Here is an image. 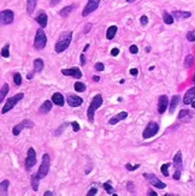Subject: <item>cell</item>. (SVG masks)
Masks as SVG:
<instances>
[{
  "label": "cell",
  "instance_id": "1",
  "mask_svg": "<svg viewBox=\"0 0 195 196\" xmlns=\"http://www.w3.org/2000/svg\"><path fill=\"white\" fill-rule=\"evenodd\" d=\"M71 40H72V31H65V33H63L59 36V39H58V41H57V44L54 46V51L57 53H63L64 51H66L68 47L70 46Z\"/></svg>",
  "mask_w": 195,
  "mask_h": 196
},
{
  "label": "cell",
  "instance_id": "2",
  "mask_svg": "<svg viewBox=\"0 0 195 196\" xmlns=\"http://www.w3.org/2000/svg\"><path fill=\"white\" fill-rule=\"evenodd\" d=\"M102 102H104V100H102V95L101 94H97L93 98L89 107H88V109H87V117H88L89 123L94 122V113H95V111H97L98 108H100L102 106Z\"/></svg>",
  "mask_w": 195,
  "mask_h": 196
},
{
  "label": "cell",
  "instance_id": "3",
  "mask_svg": "<svg viewBox=\"0 0 195 196\" xmlns=\"http://www.w3.org/2000/svg\"><path fill=\"white\" fill-rule=\"evenodd\" d=\"M46 45H47V36L45 34V30L42 28H40V29H38L35 39H34V47L38 51H41L46 47Z\"/></svg>",
  "mask_w": 195,
  "mask_h": 196
},
{
  "label": "cell",
  "instance_id": "4",
  "mask_svg": "<svg viewBox=\"0 0 195 196\" xmlns=\"http://www.w3.org/2000/svg\"><path fill=\"white\" fill-rule=\"evenodd\" d=\"M24 98V94L23 93H18L17 95H15V96H12V98L7 99L6 100V103L4 105V107H2V109H1V113L2 114H5V113H7L8 111H11L22 99Z\"/></svg>",
  "mask_w": 195,
  "mask_h": 196
},
{
  "label": "cell",
  "instance_id": "5",
  "mask_svg": "<svg viewBox=\"0 0 195 196\" xmlns=\"http://www.w3.org/2000/svg\"><path fill=\"white\" fill-rule=\"evenodd\" d=\"M49 165H51V159H49V155L48 154H44L42 155V162L36 172V175L42 179L45 178L47 175H48V171H49Z\"/></svg>",
  "mask_w": 195,
  "mask_h": 196
},
{
  "label": "cell",
  "instance_id": "6",
  "mask_svg": "<svg viewBox=\"0 0 195 196\" xmlns=\"http://www.w3.org/2000/svg\"><path fill=\"white\" fill-rule=\"evenodd\" d=\"M158 131H159V124L157 122H150V123H148L146 129L144 130L142 136H144L145 140H148L150 137H154L158 134Z\"/></svg>",
  "mask_w": 195,
  "mask_h": 196
},
{
  "label": "cell",
  "instance_id": "7",
  "mask_svg": "<svg viewBox=\"0 0 195 196\" xmlns=\"http://www.w3.org/2000/svg\"><path fill=\"white\" fill-rule=\"evenodd\" d=\"M33 126H34V123H33L30 119H24V120H22L19 124H17V125L12 129V134H13L15 136H18V135L21 134V131H22L24 128L31 129Z\"/></svg>",
  "mask_w": 195,
  "mask_h": 196
},
{
  "label": "cell",
  "instance_id": "8",
  "mask_svg": "<svg viewBox=\"0 0 195 196\" xmlns=\"http://www.w3.org/2000/svg\"><path fill=\"white\" fill-rule=\"evenodd\" d=\"M144 177L146 178L147 181H148L153 187H155V188H158V189H164V188H166V184L163 183L160 179H158V177H157L155 175H153V173H145Z\"/></svg>",
  "mask_w": 195,
  "mask_h": 196
},
{
  "label": "cell",
  "instance_id": "9",
  "mask_svg": "<svg viewBox=\"0 0 195 196\" xmlns=\"http://www.w3.org/2000/svg\"><path fill=\"white\" fill-rule=\"evenodd\" d=\"M101 0H88L87 5L84 6L83 11H82V16L83 17H87L88 15H91L92 12H94L99 7V4H100Z\"/></svg>",
  "mask_w": 195,
  "mask_h": 196
},
{
  "label": "cell",
  "instance_id": "10",
  "mask_svg": "<svg viewBox=\"0 0 195 196\" xmlns=\"http://www.w3.org/2000/svg\"><path fill=\"white\" fill-rule=\"evenodd\" d=\"M35 164H36V153H35V149L34 148H29L28 149L27 159H25V162H24V166H25L27 170H30Z\"/></svg>",
  "mask_w": 195,
  "mask_h": 196
},
{
  "label": "cell",
  "instance_id": "11",
  "mask_svg": "<svg viewBox=\"0 0 195 196\" xmlns=\"http://www.w3.org/2000/svg\"><path fill=\"white\" fill-rule=\"evenodd\" d=\"M0 18H1V23L4 25H7V24H11L13 22L15 13H13L12 10H2L0 12Z\"/></svg>",
  "mask_w": 195,
  "mask_h": 196
},
{
  "label": "cell",
  "instance_id": "12",
  "mask_svg": "<svg viewBox=\"0 0 195 196\" xmlns=\"http://www.w3.org/2000/svg\"><path fill=\"white\" fill-rule=\"evenodd\" d=\"M61 74L64 76H70V77H75V78H81L82 77V72L78 67H71V69H63Z\"/></svg>",
  "mask_w": 195,
  "mask_h": 196
},
{
  "label": "cell",
  "instance_id": "13",
  "mask_svg": "<svg viewBox=\"0 0 195 196\" xmlns=\"http://www.w3.org/2000/svg\"><path fill=\"white\" fill-rule=\"evenodd\" d=\"M167 106H169V98L166 95H160L159 101H158V112L163 114L166 111Z\"/></svg>",
  "mask_w": 195,
  "mask_h": 196
},
{
  "label": "cell",
  "instance_id": "14",
  "mask_svg": "<svg viewBox=\"0 0 195 196\" xmlns=\"http://www.w3.org/2000/svg\"><path fill=\"white\" fill-rule=\"evenodd\" d=\"M66 101H68V105H70L71 107H80L83 103V99L77 95H69Z\"/></svg>",
  "mask_w": 195,
  "mask_h": 196
},
{
  "label": "cell",
  "instance_id": "15",
  "mask_svg": "<svg viewBox=\"0 0 195 196\" xmlns=\"http://www.w3.org/2000/svg\"><path fill=\"white\" fill-rule=\"evenodd\" d=\"M127 118H128V112L123 111V112H119L118 114H116L114 117H112V118L108 120V124H110V125H114V124H117V123H119L121 120H124V119H127Z\"/></svg>",
  "mask_w": 195,
  "mask_h": 196
},
{
  "label": "cell",
  "instance_id": "16",
  "mask_svg": "<svg viewBox=\"0 0 195 196\" xmlns=\"http://www.w3.org/2000/svg\"><path fill=\"white\" fill-rule=\"evenodd\" d=\"M195 100V87H192L189 90H187V93L184 94V98H183V102L186 105H189L192 103Z\"/></svg>",
  "mask_w": 195,
  "mask_h": 196
},
{
  "label": "cell",
  "instance_id": "17",
  "mask_svg": "<svg viewBox=\"0 0 195 196\" xmlns=\"http://www.w3.org/2000/svg\"><path fill=\"white\" fill-rule=\"evenodd\" d=\"M35 21L41 25V28H46V27H47V21H48V18H47V15H46L44 11H41V12L35 17Z\"/></svg>",
  "mask_w": 195,
  "mask_h": 196
},
{
  "label": "cell",
  "instance_id": "18",
  "mask_svg": "<svg viewBox=\"0 0 195 196\" xmlns=\"http://www.w3.org/2000/svg\"><path fill=\"white\" fill-rule=\"evenodd\" d=\"M171 15L176 19H187L192 16V12H189V11H174Z\"/></svg>",
  "mask_w": 195,
  "mask_h": 196
},
{
  "label": "cell",
  "instance_id": "19",
  "mask_svg": "<svg viewBox=\"0 0 195 196\" xmlns=\"http://www.w3.org/2000/svg\"><path fill=\"white\" fill-rule=\"evenodd\" d=\"M174 167L175 170H182V153L177 152L174 156Z\"/></svg>",
  "mask_w": 195,
  "mask_h": 196
},
{
  "label": "cell",
  "instance_id": "20",
  "mask_svg": "<svg viewBox=\"0 0 195 196\" xmlns=\"http://www.w3.org/2000/svg\"><path fill=\"white\" fill-rule=\"evenodd\" d=\"M52 102H53V101L46 100V101H45V102L41 105V107L39 108V112H40L41 114H46V113H48L49 111L52 109V106H53V105H52Z\"/></svg>",
  "mask_w": 195,
  "mask_h": 196
},
{
  "label": "cell",
  "instance_id": "21",
  "mask_svg": "<svg viewBox=\"0 0 195 196\" xmlns=\"http://www.w3.org/2000/svg\"><path fill=\"white\" fill-rule=\"evenodd\" d=\"M52 101H53V103L54 105H57V106H64V96L60 94V93H54L53 95H52Z\"/></svg>",
  "mask_w": 195,
  "mask_h": 196
},
{
  "label": "cell",
  "instance_id": "22",
  "mask_svg": "<svg viewBox=\"0 0 195 196\" xmlns=\"http://www.w3.org/2000/svg\"><path fill=\"white\" fill-rule=\"evenodd\" d=\"M192 118V113L189 109H181L180 114H178V119L182 122H188Z\"/></svg>",
  "mask_w": 195,
  "mask_h": 196
},
{
  "label": "cell",
  "instance_id": "23",
  "mask_svg": "<svg viewBox=\"0 0 195 196\" xmlns=\"http://www.w3.org/2000/svg\"><path fill=\"white\" fill-rule=\"evenodd\" d=\"M117 30H118V27L117 25H111L107 28V31H106V39L107 40H112L116 34H117Z\"/></svg>",
  "mask_w": 195,
  "mask_h": 196
},
{
  "label": "cell",
  "instance_id": "24",
  "mask_svg": "<svg viewBox=\"0 0 195 196\" xmlns=\"http://www.w3.org/2000/svg\"><path fill=\"white\" fill-rule=\"evenodd\" d=\"M40 177L35 173V175H31V178H30V183H31V188L34 191H38L39 190V183H40Z\"/></svg>",
  "mask_w": 195,
  "mask_h": 196
},
{
  "label": "cell",
  "instance_id": "25",
  "mask_svg": "<svg viewBox=\"0 0 195 196\" xmlns=\"http://www.w3.org/2000/svg\"><path fill=\"white\" fill-rule=\"evenodd\" d=\"M44 66H45V64L41 58H38L34 60V72H41L44 70Z\"/></svg>",
  "mask_w": 195,
  "mask_h": 196
},
{
  "label": "cell",
  "instance_id": "26",
  "mask_svg": "<svg viewBox=\"0 0 195 196\" xmlns=\"http://www.w3.org/2000/svg\"><path fill=\"white\" fill-rule=\"evenodd\" d=\"M38 5V0H27V12L29 15H33Z\"/></svg>",
  "mask_w": 195,
  "mask_h": 196
},
{
  "label": "cell",
  "instance_id": "27",
  "mask_svg": "<svg viewBox=\"0 0 195 196\" xmlns=\"http://www.w3.org/2000/svg\"><path fill=\"white\" fill-rule=\"evenodd\" d=\"M178 102H180V96L178 95H174L172 99H171V101H170V108H169L170 113H174V111L176 109Z\"/></svg>",
  "mask_w": 195,
  "mask_h": 196
},
{
  "label": "cell",
  "instance_id": "28",
  "mask_svg": "<svg viewBox=\"0 0 195 196\" xmlns=\"http://www.w3.org/2000/svg\"><path fill=\"white\" fill-rule=\"evenodd\" d=\"M163 19H164V23L165 24H172L174 23V21H175V18H174V16L171 15V13H169L167 11H164L163 12Z\"/></svg>",
  "mask_w": 195,
  "mask_h": 196
},
{
  "label": "cell",
  "instance_id": "29",
  "mask_svg": "<svg viewBox=\"0 0 195 196\" xmlns=\"http://www.w3.org/2000/svg\"><path fill=\"white\" fill-rule=\"evenodd\" d=\"M8 184H10V182L7 181V179H5V181H2L1 183H0V194L4 196V195H7V189H8Z\"/></svg>",
  "mask_w": 195,
  "mask_h": 196
},
{
  "label": "cell",
  "instance_id": "30",
  "mask_svg": "<svg viewBox=\"0 0 195 196\" xmlns=\"http://www.w3.org/2000/svg\"><path fill=\"white\" fill-rule=\"evenodd\" d=\"M72 10H74V5H70V6H66V7H64L63 10H60L59 11V15L61 16V17H68L71 12H72Z\"/></svg>",
  "mask_w": 195,
  "mask_h": 196
},
{
  "label": "cell",
  "instance_id": "31",
  "mask_svg": "<svg viewBox=\"0 0 195 196\" xmlns=\"http://www.w3.org/2000/svg\"><path fill=\"white\" fill-rule=\"evenodd\" d=\"M8 84L7 83H5V84H2L1 86V90H0V102H2L4 101V99L5 96L7 95V93H8Z\"/></svg>",
  "mask_w": 195,
  "mask_h": 196
},
{
  "label": "cell",
  "instance_id": "32",
  "mask_svg": "<svg viewBox=\"0 0 195 196\" xmlns=\"http://www.w3.org/2000/svg\"><path fill=\"white\" fill-rule=\"evenodd\" d=\"M193 64H194V55L188 54L184 59V67H190Z\"/></svg>",
  "mask_w": 195,
  "mask_h": 196
},
{
  "label": "cell",
  "instance_id": "33",
  "mask_svg": "<svg viewBox=\"0 0 195 196\" xmlns=\"http://www.w3.org/2000/svg\"><path fill=\"white\" fill-rule=\"evenodd\" d=\"M74 87H75V90H76L77 93H83V92L86 90V84L82 83V82H76V83L74 84Z\"/></svg>",
  "mask_w": 195,
  "mask_h": 196
},
{
  "label": "cell",
  "instance_id": "34",
  "mask_svg": "<svg viewBox=\"0 0 195 196\" xmlns=\"http://www.w3.org/2000/svg\"><path fill=\"white\" fill-rule=\"evenodd\" d=\"M102 188H104V189L107 191V194H110V195H111V194H114V189L111 187V184H110L108 182L104 183V184H102Z\"/></svg>",
  "mask_w": 195,
  "mask_h": 196
},
{
  "label": "cell",
  "instance_id": "35",
  "mask_svg": "<svg viewBox=\"0 0 195 196\" xmlns=\"http://www.w3.org/2000/svg\"><path fill=\"white\" fill-rule=\"evenodd\" d=\"M8 48H10V45L8 44L2 47V49H1V57H4V58H8L10 57V51H8Z\"/></svg>",
  "mask_w": 195,
  "mask_h": 196
},
{
  "label": "cell",
  "instance_id": "36",
  "mask_svg": "<svg viewBox=\"0 0 195 196\" xmlns=\"http://www.w3.org/2000/svg\"><path fill=\"white\" fill-rule=\"evenodd\" d=\"M13 82H15V84L16 86H21L22 84V76H21V74H15L13 75Z\"/></svg>",
  "mask_w": 195,
  "mask_h": 196
},
{
  "label": "cell",
  "instance_id": "37",
  "mask_svg": "<svg viewBox=\"0 0 195 196\" xmlns=\"http://www.w3.org/2000/svg\"><path fill=\"white\" fill-rule=\"evenodd\" d=\"M169 167H170V162H166V164L161 165V167H160V170H161V172H163V175H164L165 177L169 176V172H167V168H169Z\"/></svg>",
  "mask_w": 195,
  "mask_h": 196
},
{
  "label": "cell",
  "instance_id": "38",
  "mask_svg": "<svg viewBox=\"0 0 195 196\" xmlns=\"http://www.w3.org/2000/svg\"><path fill=\"white\" fill-rule=\"evenodd\" d=\"M187 40L190 42H195V29L187 33Z\"/></svg>",
  "mask_w": 195,
  "mask_h": 196
},
{
  "label": "cell",
  "instance_id": "39",
  "mask_svg": "<svg viewBox=\"0 0 195 196\" xmlns=\"http://www.w3.org/2000/svg\"><path fill=\"white\" fill-rule=\"evenodd\" d=\"M140 167V164H137V165H135V166H133V165H130V164H127L125 165V168L128 170V171H135V170H137Z\"/></svg>",
  "mask_w": 195,
  "mask_h": 196
},
{
  "label": "cell",
  "instance_id": "40",
  "mask_svg": "<svg viewBox=\"0 0 195 196\" xmlns=\"http://www.w3.org/2000/svg\"><path fill=\"white\" fill-rule=\"evenodd\" d=\"M71 126H72V129H74L75 132H78V131H80V125H78L77 122H72V123H71Z\"/></svg>",
  "mask_w": 195,
  "mask_h": 196
},
{
  "label": "cell",
  "instance_id": "41",
  "mask_svg": "<svg viewBox=\"0 0 195 196\" xmlns=\"http://www.w3.org/2000/svg\"><path fill=\"white\" fill-rule=\"evenodd\" d=\"M104 69H105V65L102 63H97L95 64V70L97 71H104Z\"/></svg>",
  "mask_w": 195,
  "mask_h": 196
},
{
  "label": "cell",
  "instance_id": "42",
  "mask_svg": "<svg viewBox=\"0 0 195 196\" xmlns=\"http://www.w3.org/2000/svg\"><path fill=\"white\" fill-rule=\"evenodd\" d=\"M140 23H141V25H147V23H148V17H147V16H141Z\"/></svg>",
  "mask_w": 195,
  "mask_h": 196
},
{
  "label": "cell",
  "instance_id": "43",
  "mask_svg": "<svg viewBox=\"0 0 195 196\" xmlns=\"http://www.w3.org/2000/svg\"><path fill=\"white\" fill-rule=\"evenodd\" d=\"M129 51H130V53H133V54H136V53L139 52V48H137V46H136V45H133V46H130Z\"/></svg>",
  "mask_w": 195,
  "mask_h": 196
},
{
  "label": "cell",
  "instance_id": "44",
  "mask_svg": "<svg viewBox=\"0 0 195 196\" xmlns=\"http://www.w3.org/2000/svg\"><path fill=\"white\" fill-rule=\"evenodd\" d=\"M97 193H98V189H97V188H92V189H89V191L87 193V196L97 195Z\"/></svg>",
  "mask_w": 195,
  "mask_h": 196
},
{
  "label": "cell",
  "instance_id": "45",
  "mask_svg": "<svg viewBox=\"0 0 195 196\" xmlns=\"http://www.w3.org/2000/svg\"><path fill=\"white\" fill-rule=\"evenodd\" d=\"M80 61H81V65H82V66L86 65V57H84V53H81V55H80Z\"/></svg>",
  "mask_w": 195,
  "mask_h": 196
},
{
  "label": "cell",
  "instance_id": "46",
  "mask_svg": "<svg viewBox=\"0 0 195 196\" xmlns=\"http://www.w3.org/2000/svg\"><path fill=\"white\" fill-rule=\"evenodd\" d=\"M91 28H92V23H87V24H86V27H84V30H83V34H87V33H89V30H91Z\"/></svg>",
  "mask_w": 195,
  "mask_h": 196
},
{
  "label": "cell",
  "instance_id": "47",
  "mask_svg": "<svg viewBox=\"0 0 195 196\" xmlns=\"http://www.w3.org/2000/svg\"><path fill=\"white\" fill-rule=\"evenodd\" d=\"M180 178H181V171H180V170H176V172H175V175H174V179L178 181Z\"/></svg>",
  "mask_w": 195,
  "mask_h": 196
},
{
  "label": "cell",
  "instance_id": "48",
  "mask_svg": "<svg viewBox=\"0 0 195 196\" xmlns=\"http://www.w3.org/2000/svg\"><path fill=\"white\" fill-rule=\"evenodd\" d=\"M111 54H112V57H117L118 54H119V49L118 48H113L111 51Z\"/></svg>",
  "mask_w": 195,
  "mask_h": 196
},
{
  "label": "cell",
  "instance_id": "49",
  "mask_svg": "<svg viewBox=\"0 0 195 196\" xmlns=\"http://www.w3.org/2000/svg\"><path fill=\"white\" fill-rule=\"evenodd\" d=\"M130 75L137 76V75H139V70H137V69H131V70H130Z\"/></svg>",
  "mask_w": 195,
  "mask_h": 196
},
{
  "label": "cell",
  "instance_id": "50",
  "mask_svg": "<svg viewBox=\"0 0 195 196\" xmlns=\"http://www.w3.org/2000/svg\"><path fill=\"white\" fill-rule=\"evenodd\" d=\"M128 190L134 191V184H133L131 182H129V183H128ZM131 191H130V193H131Z\"/></svg>",
  "mask_w": 195,
  "mask_h": 196
},
{
  "label": "cell",
  "instance_id": "51",
  "mask_svg": "<svg viewBox=\"0 0 195 196\" xmlns=\"http://www.w3.org/2000/svg\"><path fill=\"white\" fill-rule=\"evenodd\" d=\"M59 2H60V0H51V6H54V5L59 4Z\"/></svg>",
  "mask_w": 195,
  "mask_h": 196
},
{
  "label": "cell",
  "instance_id": "52",
  "mask_svg": "<svg viewBox=\"0 0 195 196\" xmlns=\"http://www.w3.org/2000/svg\"><path fill=\"white\" fill-rule=\"evenodd\" d=\"M147 195H148V196H157V193H154L153 190H148Z\"/></svg>",
  "mask_w": 195,
  "mask_h": 196
},
{
  "label": "cell",
  "instance_id": "53",
  "mask_svg": "<svg viewBox=\"0 0 195 196\" xmlns=\"http://www.w3.org/2000/svg\"><path fill=\"white\" fill-rule=\"evenodd\" d=\"M54 195V193H52V191H45V194H44V196H53Z\"/></svg>",
  "mask_w": 195,
  "mask_h": 196
},
{
  "label": "cell",
  "instance_id": "54",
  "mask_svg": "<svg viewBox=\"0 0 195 196\" xmlns=\"http://www.w3.org/2000/svg\"><path fill=\"white\" fill-rule=\"evenodd\" d=\"M93 81H94V82H99V81H100V77H99V76H94V77H93Z\"/></svg>",
  "mask_w": 195,
  "mask_h": 196
},
{
  "label": "cell",
  "instance_id": "55",
  "mask_svg": "<svg viewBox=\"0 0 195 196\" xmlns=\"http://www.w3.org/2000/svg\"><path fill=\"white\" fill-rule=\"evenodd\" d=\"M88 48H89V44H87V45H86V47L83 48V53H84V52H86V51H87Z\"/></svg>",
  "mask_w": 195,
  "mask_h": 196
},
{
  "label": "cell",
  "instance_id": "56",
  "mask_svg": "<svg viewBox=\"0 0 195 196\" xmlns=\"http://www.w3.org/2000/svg\"><path fill=\"white\" fill-rule=\"evenodd\" d=\"M28 78H29V80H31V78H33V75H31V74H29V75H28Z\"/></svg>",
  "mask_w": 195,
  "mask_h": 196
},
{
  "label": "cell",
  "instance_id": "57",
  "mask_svg": "<svg viewBox=\"0 0 195 196\" xmlns=\"http://www.w3.org/2000/svg\"><path fill=\"white\" fill-rule=\"evenodd\" d=\"M192 107H193V108H195V101H193V102H192Z\"/></svg>",
  "mask_w": 195,
  "mask_h": 196
},
{
  "label": "cell",
  "instance_id": "58",
  "mask_svg": "<svg viewBox=\"0 0 195 196\" xmlns=\"http://www.w3.org/2000/svg\"><path fill=\"white\" fill-rule=\"evenodd\" d=\"M128 2H134V1H136V0H127Z\"/></svg>",
  "mask_w": 195,
  "mask_h": 196
},
{
  "label": "cell",
  "instance_id": "59",
  "mask_svg": "<svg viewBox=\"0 0 195 196\" xmlns=\"http://www.w3.org/2000/svg\"><path fill=\"white\" fill-rule=\"evenodd\" d=\"M193 82L195 83V74H194V77H193Z\"/></svg>",
  "mask_w": 195,
  "mask_h": 196
}]
</instances>
